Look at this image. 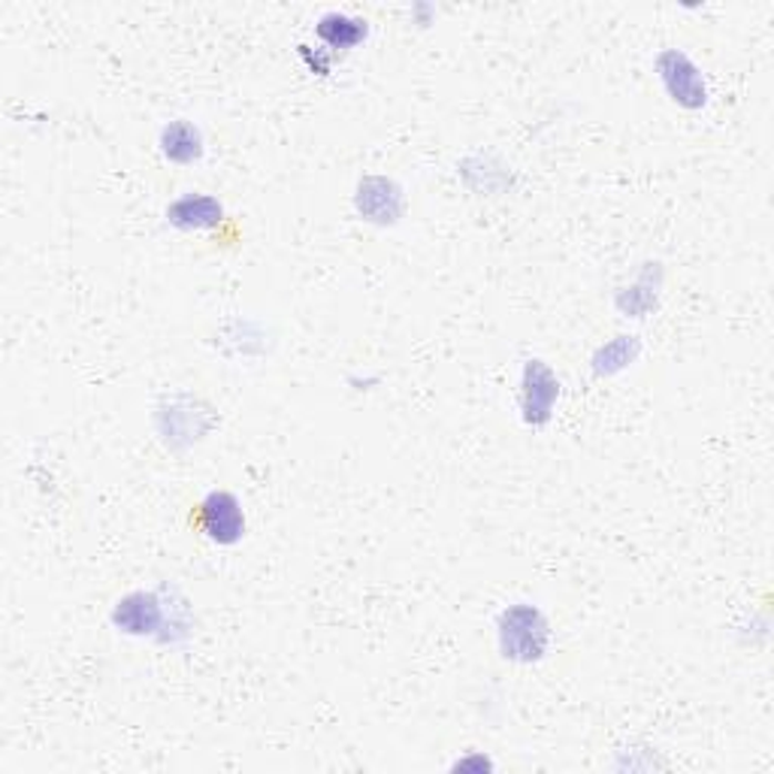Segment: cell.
<instances>
[{
	"label": "cell",
	"instance_id": "6da1fadb",
	"mask_svg": "<svg viewBox=\"0 0 774 774\" xmlns=\"http://www.w3.org/2000/svg\"><path fill=\"white\" fill-rule=\"evenodd\" d=\"M499 639H502V651L511 660H539L548 644V627L539 611L520 605L502 614Z\"/></svg>",
	"mask_w": 774,
	"mask_h": 774
},
{
	"label": "cell",
	"instance_id": "7a4b0ae2",
	"mask_svg": "<svg viewBox=\"0 0 774 774\" xmlns=\"http://www.w3.org/2000/svg\"><path fill=\"white\" fill-rule=\"evenodd\" d=\"M197 527L212 542L218 544H233L243 539L245 532V518L240 502L231 497V493H210L197 506Z\"/></svg>",
	"mask_w": 774,
	"mask_h": 774
},
{
	"label": "cell",
	"instance_id": "3957f363",
	"mask_svg": "<svg viewBox=\"0 0 774 774\" xmlns=\"http://www.w3.org/2000/svg\"><path fill=\"white\" fill-rule=\"evenodd\" d=\"M660 77L672 100L686 110H696L705 103V79L699 73V67L681 52H665L660 58Z\"/></svg>",
	"mask_w": 774,
	"mask_h": 774
},
{
	"label": "cell",
	"instance_id": "277c9868",
	"mask_svg": "<svg viewBox=\"0 0 774 774\" xmlns=\"http://www.w3.org/2000/svg\"><path fill=\"white\" fill-rule=\"evenodd\" d=\"M560 385L553 381V376L544 369L539 360H532L527 366V390H523V409H527V420L542 424L551 415L553 397H557Z\"/></svg>",
	"mask_w": 774,
	"mask_h": 774
},
{
	"label": "cell",
	"instance_id": "5b68a950",
	"mask_svg": "<svg viewBox=\"0 0 774 774\" xmlns=\"http://www.w3.org/2000/svg\"><path fill=\"white\" fill-rule=\"evenodd\" d=\"M222 203H215L206 194H189V197L176 200L170 210H166V218L182 227V231H200V227H212V224L222 222Z\"/></svg>",
	"mask_w": 774,
	"mask_h": 774
},
{
	"label": "cell",
	"instance_id": "8992f818",
	"mask_svg": "<svg viewBox=\"0 0 774 774\" xmlns=\"http://www.w3.org/2000/svg\"><path fill=\"white\" fill-rule=\"evenodd\" d=\"M112 620L122 627L124 632L143 635V632H155L161 627V605L155 597L145 593H133L124 602H119V609L112 614Z\"/></svg>",
	"mask_w": 774,
	"mask_h": 774
},
{
	"label": "cell",
	"instance_id": "52a82bcc",
	"mask_svg": "<svg viewBox=\"0 0 774 774\" xmlns=\"http://www.w3.org/2000/svg\"><path fill=\"white\" fill-rule=\"evenodd\" d=\"M161 152L173 164H194L203 155V140L200 131L189 122H173L161 133Z\"/></svg>",
	"mask_w": 774,
	"mask_h": 774
},
{
	"label": "cell",
	"instance_id": "ba28073f",
	"mask_svg": "<svg viewBox=\"0 0 774 774\" xmlns=\"http://www.w3.org/2000/svg\"><path fill=\"white\" fill-rule=\"evenodd\" d=\"M318 37L330 49H355L360 40H366V22L343 16V12H330L318 22Z\"/></svg>",
	"mask_w": 774,
	"mask_h": 774
}]
</instances>
